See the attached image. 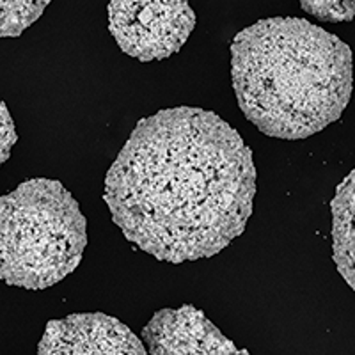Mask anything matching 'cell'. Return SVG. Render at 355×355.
Masks as SVG:
<instances>
[{
    "instance_id": "6da1fadb",
    "label": "cell",
    "mask_w": 355,
    "mask_h": 355,
    "mask_svg": "<svg viewBox=\"0 0 355 355\" xmlns=\"http://www.w3.org/2000/svg\"><path fill=\"white\" fill-rule=\"evenodd\" d=\"M256 194L252 151L211 110L174 107L133 128L105 176L126 240L178 265L211 258L245 231Z\"/></svg>"
},
{
    "instance_id": "7a4b0ae2",
    "label": "cell",
    "mask_w": 355,
    "mask_h": 355,
    "mask_svg": "<svg viewBox=\"0 0 355 355\" xmlns=\"http://www.w3.org/2000/svg\"><path fill=\"white\" fill-rule=\"evenodd\" d=\"M239 105L268 137L299 141L338 121L354 87L343 40L304 18H266L231 43Z\"/></svg>"
},
{
    "instance_id": "3957f363",
    "label": "cell",
    "mask_w": 355,
    "mask_h": 355,
    "mask_svg": "<svg viewBox=\"0 0 355 355\" xmlns=\"http://www.w3.org/2000/svg\"><path fill=\"white\" fill-rule=\"evenodd\" d=\"M85 245L87 220L61 182L33 178L0 198V281L46 290L75 272Z\"/></svg>"
},
{
    "instance_id": "277c9868",
    "label": "cell",
    "mask_w": 355,
    "mask_h": 355,
    "mask_svg": "<svg viewBox=\"0 0 355 355\" xmlns=\"http://www.w3.org/2000/svg\"><path fill=\"white\" fill-rule=\"evenodd\" d=\"M196 27L189 0H110L109 31L119 49L141 62L182 49Z\"/></svg>"
},
{
    "instance_id": "5b68a950",
    "label": "cell",
    "mask_w": 355,
    "mask_h": 355,
    "mask_svg": "<svg viewBox=\"0 0 355 355\" xmlns=\"http://www.w3.org/2000/svg\"><path fill=\"white\" fill-rule=\"evenodd\" d=\"M37 355H148L128 325L103 313H80L46 323Z\"/></svg>"
},
{
    "instance_id": "8992f818",
    "label": "cell",
    "mask_w": 355,
    "mask_h": 355,
    "mask_svg": "<svg viewBox=\"0 0 355 355\" xmlns=\"http://www.w3.org/2000/svg\"><path fill=\"white\" fill-rule=\"evenodd\" d=\"M331 211L332 258L341 277L355 291V169L336 187Z\"/></svg>"
},
{
    "instance_id": "52a82bcc",
    "label": "cell",
    "mask_w": 355,
    "mask_h": 355,
    "mask_svg": "<svg viewBox=\"0 0 355 355\" xmlns=\"http://www.w3.org/2000/svg\"><path fill=\"white\" fill-rule=\"evenodd\" d=\"M160 355H250L236 348L211 322L190 323L174 332L162 348Z\"/></svg>"
},
{
    "instance_id": "ba28073f",
    "label": "cell",
    "mask_w": 355,
    "mask_h": 355,
    "mask_svg": "<svg viewBox=\"0 0 355 355\" xmlns=\"http://www.w3.org/2000/svg\"><path fill=\"white\" fill-rule=\"evenodd\" d=\"M50 0H0V37H18L43 15Z\"/></svg>"
},
{
    "instance_id": "9c48e42d",
    "label": "cell",
    "mask_w": 355,
    "mask_h": 355,
    "mask_svg": "<svg viewBox=\"0 0 355 355\" xmlns=\"http://www.w3.org/2000/svg\"><path fill=\"white\" fill-rule=\"evenodd\" d=\"M300 6L318 20L331 24L350 21L355 17V0H300Z\"/></svg>"
},
{
    "instance_id": "30bf717a",
    "label": "cell",
    "mask_w": 355,
    "mask_h": 355,
    "mask_svg": "<svg viewBox=\"0 0 355 355\" xmlns=\"http://www.w3.org/2000/svg\"><path fill=\"white\" fill-rule=\"evenodd\" d=\"M17 130H15V123H12L8 105L4 101H0V167L9 160L12 146L17 144Z\"/></svg>"
}]
</instances>
